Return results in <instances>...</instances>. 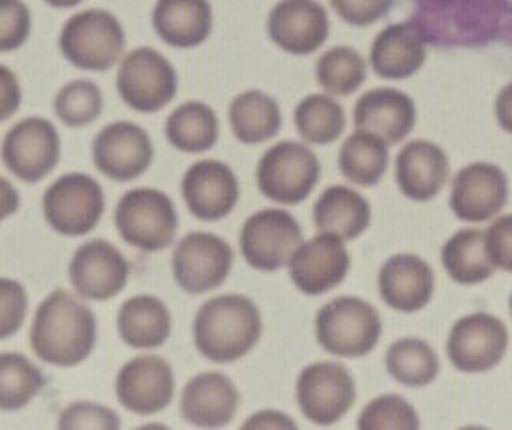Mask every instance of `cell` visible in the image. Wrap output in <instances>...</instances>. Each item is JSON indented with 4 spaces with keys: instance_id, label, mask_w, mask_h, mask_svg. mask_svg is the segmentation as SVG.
I'll return each mask as SVG.
<instances>
[{
    "instance_id": "1",
    "label": "cell",
    "mask_w": 512,
    "mask_h": 430,
    "mask_svg": "<svg viewBox=\"0 0 512 430\" xmlns=\"http://www.w3.org/2000/svg\"><path fill=\"white\" fill-rule=\"evenodd\" d=\"M92 310L66 290H54L36 308L30 346L34 354L54 366H76L90 356L96 344Z\"/></svg>"
},
{
    "instance_id": "2",
    "label": "cell",
    "mask_w": 512,
    "mask_h": 430,
    "mask_svg": "<svg viewBox=\"0 0 512 430\" xmlns=\"http://www.w3.org/2000/svg\"><path fill=\"white\" fill-rule=\"evenodd\" d=\"M262 334V316L248 296L222 294L204 302L194 318L198 352L218 364L246 356Z\"/></svg>"
},
{
    "instance_id": "3",
    "label": "cell",
    "mask_w": 512,
    "mask_h": 430,
    "mask_svg": "<svg viewBox=\"0 0 512 430\" xmlns=\"http://www.w3.org/2000/svg\"><path fill=\"white\" fill-rule=\"evenodd\" d=\"M318 344L342 358H360L374 350L382 334V322L372 304L358 296H338L316 314Z\"/></svg>"
},
{
    "instance_id": "4",
    "label": "cell",
    "mask_w": 512,
    "mask_h": 430,
    "mask_svg": "<svg viewBox=\"0 0 512 430\" xmlns=\"http://www.w3.org/2000/svg\"><path fill=\"white\" fill-rule=\"evenodd\" d=\"M114 224L118 234L144 252L164 250L178 230V212L168 194L156 188H132L116 204Z\"/></svg>"
},
{
    "instance_id": "5",
    "label": "cell",
    "mask_w": 512,
    "mask_h": 430,
    "mask_svg": "<svg viewBox=\"0 0 512 430\" xmlns=\"http://www.w3.org/2000/svg\"><path fill=\"white\" fill-rule=\"evenodd\" d=\"M58 46L62 56L76 68L104 72L122 56L124 30L108 10L90 8L66 20Z\"/></svg>"
},
{
    "instance_id": "6",
    "label": "cell",
    "mask_w": 512,
    "mask_h": 430,
    "mask_svg": "<svg viewBox=\"0 0 512 430\" xmlns=\"http://www.w3.org/2000/svg\"><path fill=\"white\" fill-rule=\"evenodd\" d=\"M320 178L316 154L302 142L282 140L268 148L256 168L260 192L278 204H298L310 196Z\"/></svg>"
},
{
    "instance_id": "7",
    "label": "cell",
    "mask_w": 512,
    "mask_h": 430,
    "mask_svg": "<svg viewBox=\"0 0 512 430\" xmlns=\"http://www.w3.org/2000/svg\"><path fill=\"white\" fill-rule=\"evenodd\" d=\"M104 192L88 174L70 172L56 178L42 196V214L64 236L88 234L102 218Z\"/></svg>"
},
{
    "instance_id": "8",
    "label": "cell",
    "mask_w": 512,
    "mask_h": 430,
    "mask_svg": "<svg viewBox=\"0 0 512 430\" xmlns=\"http://www.w3.org/2000/svg\"><path fill=\"white\" fill-rule=\"evenodd\" d=\"M116 88L124 104L136 112H158L178 90V78L172 64L154 48H136L128 52L116 74Z\"/></svg>"
},
{
    "instance_id": "9",
    "label": "cell",
    "mask_w": 512,
    "mask_h": 430,
    "mask_svg": "<svg viewBox=\"0 0 512 430\" xmlns=\"http://www.w3.org/2000/svg\"><path fill=\"white\" fill-rule=\"evenodd\" d=\"M300 240V224L288 210L264 208L242 224L240 252L252 268L274 272L288 264Z\"/></svg>"
},
{
    "instance_id": "10",
    "label": "cell",
    "mask_w": 512,
    "mask_h": 430,
    "mask_svg": "<svg viewBox=\"0 0 512 430\" xmlns=\"http://www.w3.org/2000/svg\"><path fill=\"white\" fill-rule=\"evenodd\" d=\"M296 400L310 422L330 426L352 408L356 400L354 378L340 362H314L298 374Z\"/></svg>"
},
{
    "instance_id": "11",
    "label": "cell",
    "mask_w": 512,
    "mask_h": 430,
    "mask_svg": "<svg viewBox=\"0 0 512 430\" xmlns=\"http://www.w3.org/2000/svg\"><path fill=\"white\" fill-rule=\"evenodd\" d=\"M234 262L232 246L212 232H190L174 248L172 276L188 294L218 288Z\"/></svg>"
},
{
    "instance_id": "12",
    "label": "cell",
    "mask_w": 512,
    "mask_h": 430,
    "mask_svg": "<svg viewBox=\"0 0 512 430\" xmlns=\"http://www.w3.org/2000/svg\"><path fill=\"white\" fill-rule=\"evenodd\" d=\"M60 158V136L54 124L40 116L16 122L2 140L4 166L22 182L48 176Z\"/></svg>"
},
{
    "instance_id": "13",
    "label": "cell",
    "mask_w": 512,
    "mask_h": 430,
    "mask_svg": "<svg viewBox=\"0 0 512 430\" xmlns=\"http://www.w3.org/2000/svg\"><path fill=\"white\" fill-rule=\"evenodd\" d=\"M508 348L504 322L488 312H474L454 322L446 354L460 372H486L494 368Z\"/></svg>"
},
{
    "instance_id": "14",
    "label": "cell",
    "mask_w": 512,
    "mask_h": 430,
    "mask_svg": "<svg viewBox=\"0 0 512 430\" xmlns=\"http://www.w3.org/2000/svg\"><path fill=\"white\" fill-rule=\"evenodd\" d=\"M152 156L154 148L148 132L128 120L104 126L92 142L94 166L116 182H128L144 174Z\"/></svg>"
},
{
    "instance_id": "15",
    "label": "cell",
    "mask_w": 512,
    "mask_h": 430,
    "mask_svg": "<svg viewBox=\"0 0 512 430\" xmlns=\"http://www.w3.org/2000/svg\"><path fill=\"white\" fill-rule=\"evenodd\" d=\"M350 268V256L344 240L330 232L302 242L288 260V272L294 286L308 294L318 296L336 288Z\"/></svg>"
},
{
    "instance_id": "16",
    "label": "cell",
    "mask_w": 512,
    "mask_h": 430,
    "mask_svg": "<svg viewBox=\"0 0 512 430\" xmlns=\"http://www.w3.org/2000/svg\"><path fill=\"white\" fill-rule=\"evenodd\" d=\"M508 200V178L490 162H472L456 172L450 190V208L464 222L494 218Z\"/></svg>"
},
{
    "instance_id": "17",
    "label": "cell",
    "mask_w": 512,
    "mask_h": 430,
    "mask_svg": "<svg viewBox=\"0 0 512 430\" xmlns=\"http://www.w3.org/2000/svg\"><path fill=\"white\" fill-rule=\"evenodd\" d=\"M130 266L124 254L108 240H88L72 256L68 276L74 290L86 300H108L126 286Z\"/></svg>"
},
{
    "instance_id": "18",
    "label": "cell",
    "mask_w": 512,
    "mask_h": 430,
    "mask_svg": "<svg viewBox=\"0 0 512 430\" xmlns=\"http://www.w3.org/2000/svg\"><path fill=\"white\" fill-rule=\"evenodd\" d=\"M116 396L126 410L140 416L164 410L174 396L170 364L156 354L128 360L116 376Z\"/></svg>"
},
{
    "instance_id": "19",
    "label": "cell",
    "mask_w": 512,
    "mask_h": 430,
    "mask_svg": "<svg viewBox=\"0 0 512 430\" xmlns=\"http://www.w3.org/2000/svg\"><path fill=\"white\" fill-rule=\"evenodd\" d=\"M328 14L316 0H278L266 30L276 46L290 54H310L328 38Z\"/></svg>"
},
{
    "instance_id": "20",
    "label": "cell",
    "mask_w": 512,
    "mask_h": 430,
    "mask_svg": "<svg viewBox=\"0 0 512 430\" xmlns=\"http://www.w3.org/2000/svg\"><path fill=\"white\" fill-rule=\"evenodd\" d=\"M238 180L232 168L220 160H198L182 178V196L188 210L206 222L220 220L238 202Z\"/></svg>"
},
{
    "instance_id": "21",
    "label": "cell",
    "mask_w": 512,
    "mask_h": 430,
    "mask_svg": "<svg viewBox=\"0 0 512 430\" xmlns=\"http://www.w3.org/2000/svg\"><path fill=\"white\" fill-rule=\"evenodd\" d=\"M240 394L234 382L220 372H202L190 378L182 390L180 414L200 428H220L232 422Z\"/></svg>"
},
{
    "instance_id": "22",
    "label": "cell",
    "mask_w": 512,
    "mask_h": 430,
    "mask_svg": "<svg viewBox=\"0 0 512 430\" xmlns=\"http://www.w3.org/2000/svg\"><path fill=\"white\" fill-rule=\"evenodd\" d=\"M416 122L414 100L396 88L364 92L354 106V124L380 136L388 146L404 140Z\"/></svg>"
},
{
    "instance_id": "23",
    "label": "cell",
    "mask_w": 512,
    "mask_h": 430,
    "mask_svg": "<svg viewBox=\"0 0 512 430\" xmlns=\"http://www.w3.org/2000/svg\"><path fill=\"white\" fill-rule=\"evenodd\" d=\"M448 174V156L434 142L412 140L396 156V184L410 200H432L444 188Z\"/></svg>"
},
{
    "instance_id": "24",
    "label": "cell",
    "mask_w": 512,
    "mask_h": 430,
    "mask_svg": "<svg viewBox=\"0 0 512 430\" xmlns=\"http://www.w3.org/2000/svg\"><path fill=\"white\" fill-rule=\"evenodd\" d=\"M378 292L384 304L400 312L424 308L434 292V272L414 254L390 256L378 272Z\"/></svg>"
},
{
    "instance_id": "25",
    "label": "cell",
    "mask_w": 512,
    "mask_h": 430,
    "mask_svg": "<svg viewBox=\"0 0 512 430\" xmlns=\"http://www.w3.org/2000/svg\"><path fill=\"white\" fill-rule=\"evenodd\" d=\"M426 60L424 32L416 22H396L376 34L370 48V66L384 80H404L416 74Z\"/></svg>"
},
{
    "instance_id": "26",
    "label": "cell",
    "mask_w": 512,
    "mask_h": 430,
    "mask_svg": "<svg viewBox=\"0 0 512 430\" xmlns=\"http://www.w3.org/2000/svg\"><path fill=\"white\" fill-rule=\"evenodd\" d=\"M156 34L174 48H194L212 30V8L208 0H156L152 10Z\"/></svg>"
},
{
    "instance_id": "27",
    "label": "cell",
    "mask_w": 512,
    "mask_h": 430,
    "mask_svg": "<svg viewBox=\"0 0 512 430\" xmlns=\"http://www.w3.org/2000/svg\"><path fill=\"white\" fill-rule=\"evenodd\" d=\"M370 204L356 190L336 184L328 186L314 202L312 218L320 232H330L342 240L358 238L370 224Z\"/></svg>"
},
{
    "instance_id": "28",
    "label": "cell",
    "mask_w": 512,
    "mask_h": 430,
    "mask_svg": "<svg viewBox=\"0 0 512 430\" xmlns=\"http://www.w3.org/2000/svg\"><path fill=\"white\" fill-rule=\"evenodd\" d=\"M120 338L140 350L158 348L170 336V312L166 304L152 294H138L128 298L118 310Z\"/></svg>"
},
{
    "instance_id": "29",
    "label": "cell",
    "mask_w": 512,
    "mask_h": 430,
    "mask_svg": "<svg viewBox=\"0 0 512 430\" xmlns=\"http://www.w3.org/2000/svg\"><path fill=\"white\" fill-rule=\"evenodd\" d=\"M228 120L234 136L242 144H260L270 140L282 126L278 102L260 90H246L238 94L230 102Z\"/></svg>"
},
{
    "instance_id": "30",
    "label": "cell",
    "mask_w": 512,
    "mask_h": 430,
    "mask_svg": "<svg viewBox=\"0 0 512 430\" xmlns=\"http://www.w3.org/2000/svg\"><path fill=\"white\" fill-rule=\"evenodd\" d=\"M440 260L448 276L458 284H480L494 272L488 258L484 232L478 228H464L452 234L440 252Z\"/></svg>"
},
{
    "instance_id": "31",
    "label": "cell",
    "mask_w": 512,
    "mask_h": 430,
    "mask_svg": "<svg viewBox=\"0 0 512 430\" xmlns=\"http://www.w3.org/2000/svg\"><path fill=\"white\" fill-rule=\"evenodd\" d=\"M338 168L352 184L374 186L388 170V144L368 130H356L338 152Z\"/></svg>"
},
{
    "instance_id": "32",
    "label": "cell",
    "mask_w": 512,
    "mask_h": 430,
    "mask_svg": "<svg viewBox=\"0 0 512 430\" xmlns=\"http://www.w3.org/2000/svg\"><path fill=\"white\" fill-rule=\"evenodd\" d=\"M166 138L188 154L210 150L218 140V118L208 104L188 100L166 118Z\"/></svg>"
},
{
    "instance_id": "33",
    "label": "cell",
    "mask_w": 512,
    "mask_h": 430,
    "mask_svg": "<svg viewBox=\"0 0 512 430\" xmlns=\"http://www.w3.org/2000/svg\"><path fill=\"white\" fill-rule=\"evenodd\" d=\"M388 374L412 388L430 384L440 372V360L432 346L420 338H400L386 352Z\"/></svg>"
},
{
    "instance_id": "34",
    "label": "cell",
    "mask_w": 512,
    "mask_h": 430,
    "mask_svg": "<svg viewBox=\"0 0 512 430\" xmlns=\"http://www.w3.org/2000/svg\"><path fill=\"white\" fill-rule=\"evenodd\" d=\"M294 124L304 142L330 144L342 134L346 118L342 106L332 96L308 94L294 110Z\"/></svg>"
},
{
    "instance_id": "35",
    "label": "cell",
    "mask_w": 512,
    "mask_h": 430,
    "mask_svg": "<svg viewBox=\"0 0 512 430\" xmlns=\"http://www.w3.org/2000/svg\"><path fill=\"white\" fill-rule=\"evenodd\" d=\"M316 82L334 96L356 92L366 80V62L360 52L348 46H334L316 60Z\"/></svg>"
},
{
    "instance_id": "36",
    "label": "cell",
    "mask_w": 512,
    "mask_h": 430,
    "mask_svg": "<svg viewBox=\"0 0 512 430\" xmlns=\"http://www.w3.org/2000/svg\"><path fill=\"white\" fill-rule=\"evenodd\" d=\"M44 386V376L24 354L4 352L0 356V408H24Z\"/></svg>"
},
{
    "instance_id": "37",
    "label": "cell",
    "mask_w": 512,
    "mask_h": 430,
    "mask_svg": "<svg viewBox=\"0 0 512 430\" xmlns=\"http://www.w3.org/2000/svg\"><path fill=\"white\" fill-rule=\"evenodd\" d=\"M102 104V92L92 80H72L58 90L54 112L66 126L80 128L100 116Z\"/></svg>"
},
{
    "instance_id": "38",
    "label": "cell",
    "mask_w": 512,
    "mask_h": 430,
    "mask_svg": "<svg viewBox=\"0 0 512 430\" xmlns=\"http://www.w3.org/2000/svg\"><path fill=\"white\" fill-rule=\"evenodd\" d=\"M418 426L420 420L414 406L398 394L374 398L358 416V428L362 430H414Z\"/></svg>"
},
{
    "instance_id": "39",
    "label": "cell",
    "mask_w": 512,
    "mask_h": 430,
    "mask_svg": "<svg viewBox=\"0 0 512 430\" xmlns=\"http://www.w3.org/2000/svg\"><path fill=\"white\" fill-rule=\"evenodd\" d=\"M60 428H120V418L114 410L102 406V404H94V402H74L68 408H64L60 412V420H58Z\"/></svg>"
},
{
    "instance_id": "40",
    "label": "cell",
    "mask_w": 512,
    "mask_h": 430,
    "mask_svg": "<svg viewBox=\"0 0 512 430\" xmlns=\"http://www.w3.org/2000/svg\"><path fill=\"white\" fill-rule=\"evenodd\" d=\"M30 34V12L22 0H0V50L20 48Z\"/></svg>"
},
{
    "instance_id": "41",
    "label": "cell",
    "mask_w": 512,
    "mask_h": 430,
    "mask_svg": "<svg viewBox=\"0 0 512 430\" xmlns=\"http://www.w3.org/2000/svg\"><path fill=\"white\" fill-rule=\"evenodd\" d=\"M484 244L494 268L512 272V214L496 218L486 228Z\"/></svg>"
},
{
    "instance_id": "42",
    "label": "cell",
    "mask_w": 512,
    "mask_h": 430,
    "mask_svg": "<svg viewBox=\"0 0 512 430\" xmlns=\"http://www.w3.org/2000/svg\"><path fill=\"white\" fill-rule=\"evenodd\" d=\"M2 338H10L20 330L26 316V292L20 282L2 278Z\"/></svg>"
},
{
    "instance_id": "43",
    "label": "cell",
    "mask_w": 512,
    "mask_h": 430,
    "mask_svg": "<svg viewBox=\"0 0 512 430\" xmlns=\"http://www.w3.org/2000/svg\"><path fill=\"white\" fill-rule=\"evenodd\" d=\"M336 14L352 26H368L390 12L392 0H330Z\"/></svg>"
},
{
    "instance_id": "44",
    "label": "cell",
    "mask_w": 512,
    "mask_h": 430,
    "mask_svg": "<svg viewBox=\"0 0 512 430\" xmlns=\"http://www.w3.org/2000/svg\"><path fill=\"white\" fill-rule=\"evenodd\" d=\"M242 426L244 428H296V422L278 410H260L252 414Z\"/></svg>"
},
{
    "instance_id": "45",
    "label": "cell",
    "mask_w": 512,
    "mask_h": 430,
    "mask_svg": "<svg viewBox=\"0 0 512 430\" xmlns=\"http://www.w3.org/2000/svg\"><path fill=\"white\" fill-rule=\"evenodd\" d=\"M20 106V88L12 72L4 66L2 68V120H6L16 108Z\"/></svg>"
},
{
    "instance_id": "46",
    "label": "cell",
    "mask_w": 512,
    "mask_h": 430,
    "mask_svg": "<svg viewBox=\"0 0 512 430\" xmlns=\"http://www.w3.org/2000/svg\"><path fill=\"white\" fill-rule=\"evenodd\" d=\"M494 114L502 130L512 134V82H508L496 96Z\"/></svg>"
},
{
    "instance_id": "47",
    "label": "cell",
    "mask_w": 512,
    "mask_h": 430,
    "mask_svg": "<svg viewBox=\"0 0 512 430\" xmlns=\"http://www.w3.org/2000/svg\"><path fill=\"white\" fill-rule=\"evenodd\" d=\"M50 6H54V8H72V6H76V4H80L82 0H46Z\"/></svg>"
},
{
    "instance_id": "48",
    "label": "cell",
    "mask_w": 512,
    "mask_h": 430,
    "mask_svg": "<svg viewBox=\"0 0 512 430\" xmlns=\"http://www.w3.org/2000/svg\"><path fill=\"white\" fill-rule=\"evenodd\" d=\"M510 316H512V294H510Z\"/></svg>"
}]
</instances>
